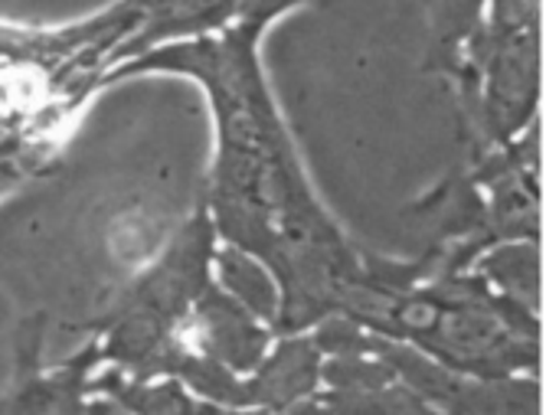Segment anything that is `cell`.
Segmentation results:
<instances>
[{
  "mask_svg": "<svg viewBox=\"0 0 559 415\" xmlns=\"http://www.w3.org/2000/svg\"><path fill=\"white\" fill-rule=\"evenodd\" d=\"M108 246H111L118 262L141 265L151 256V249H154V229H151V223L141 213H121L108 226Z\"/></svg>",
  "mask_w": 559,
  "mask_h": 415,
  "instance_id": "1",
  "label": "cell"
}]
</instances>
